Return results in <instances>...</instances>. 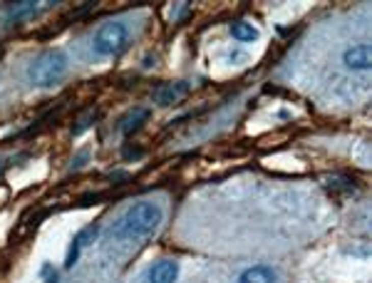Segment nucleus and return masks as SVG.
<instances>
[{
  "label": "nucleus",
  "mask_w": 372,
  "mask_h": 283,
  "mask_svg": "<svg viewBox=\"0 0 372 283\" xmlns=\"http://www.w3.org/2000/svg\"><path fill=\"white\" fill-rule=\"evenodd\" d=\"M67 75V55L62 50H47L37 55L28 67V80L35 87H52Z\"/></svg>",
  "instance_id": "obj_2"
},
{
  "label": "nucleus",
  "mask_w": 372,
  "mask_h": 283,
  "mask_svg": "<svg viewBox=\"0 0 372 283\" xmlns=\"http://www.w3.org/2000/svg\"><path fill=\"white\" fill-rule=\"evenodd\" d=\"M144 151L142 149H124V159H139Z\"/></svg>",
  "instance_id": "obj_13"
},
{
  "label": "nucleus",
  "mask_w": 372,
  "mask_h": 283,
  "mask_svg": "<svg viewBox=\"0 0 372 283\" xmlns=\"http://www.w3.org/2000/svg\"><path fill=\"white\" fill-rule=\"evenodd\" d=\"M162 221V209L151 201H137L134 207L117 221V226L112 231V236L117 239H127V236H147Z\"/></svg>",
  "instance_id": "obj_1"
},
{
  "label": "nucleus",
  "mask_w": 372,
  "mask_h": 283,
  "mask_svg": "<svg viewBox=\"0 0 372 283\" xmlns=\"http://www.w3.org/2000/svg\"><path fill=\"white\" fill-rule=\"evenodd\" d=\"M231 35L236 40H241V42H251V40H256L258 38V30L251 25V22H233L231 25Z\"/></svg>",
  "instance_id": "obj_9"
},
{
  "label": "nucleus",
  "mask_w": 372,
  "mask_h": 283,
  "mask_svg": "<svg viewBox=\"0 0 372 283\" xmlns=\"http://www.w3.org/2000/svg\"><path fill=\"white\" fill-rule=\"evenodd\" d=\"M342 62L345 67H350L355 72H362L370 67V47L367 45H355V47H348L345 55H342Z\"/></svg>",
  "instance_id": "obj_6"
},
{
  "label": "nucleus",
  "mask_w": 372,
  "mask_h": 283,
  "mask_svg": "<svg viewBox=\"0 0 372 283\" xmlns=\"http://www.w3.org/2000/svg\"><path fill=\"white\" fill-rule=\"evenodd\" d=\"M149 114H151V112H149L147 107H137V110H131V112L127 114L122 122H119V132H122V134L137 132V130H139V127H142V124L149 119Z\"/></svg>",
  "instance_id": "obj_7"
},
{
  "label": "nucleus",
  "mask_w": 372,
  "mask_h": 283,
  "mask_svg": "<svg viewBox=\"0 0 372 283\" xmlns=\"http://www.w3.org/2000/svg\"><path fill=\"white\" fill-rule=\"evenodd\" d=\"M97 234H99V226H87V228H82V231H79V234L74 236V244L79 246V248H82L85 244H92L94 239H97Z\"/></svg>",
  "instance_id": "obj_11"
},
{
  "label": "nucleus",
  "mask_w": 372,
  "mask_h": 283,
  "mask_svg": "<svg viewBox=\"0 0 372 283\" xmlns=\"http://www.w3.org/2000/svg\"><path fill=\"white\" fill-rule=\"evenodd\" d=\"M40 276H42V281H45V283H57V278H60V276H57V271H55V268H52L50 264L42 266Z\"/></svg>",
  "instance_id": "obj_12"
},
{
  "label": "nucleus",
  "mask_w": 372,
  "mask_h": 283,
  "mask_svg": "<svg viewBox=\"0 0 372 283\" xmlns=\"http://www.w3.org/2000/svg\"><path fill=\"white\" fill-rule=\"evenodd\" d=\"M179 278V266L176 261H156V264L149 268L147 281L149 283H174Z\"/></svg>",
  "instance_id": "obj_5"
},
{
  "label": "nucleus",
  "mask_w": 372,
  "mask_h": 283,
  "mask_svg": "<svg viewBox=\"0 0 372 283\" xmlns=\"http://www.w3.org/2000/svg\"><path fill=\"white\" fill-rule=\"evenodd\" d=\"M37 8V3H15V5H10V10H8V20H22L28 18V15H33Z\"/></svg>",
  "instance_id": "obj_10"
},
{
  "label": "nucleus",
  "mask_w": 372,
  "mask_h": 283,
  "mask_svg": "<svg viewBox=\"0 0 372 283\" xmlns=\"http://www.w3.org/2000/svg\"><path fill=\"white\" fill-rule=\"evenodd\" d=\"M92 45L99 55H119V53H124V47L129 45V28H127L124 22H119V20L104 22V25L94 33Z\"/></svg>",
  "instance_id": "obj_3"
},
{
  "label": "nucleus",
  "mask_w": 372,
  "mask_h": 283,
  "mask_svg": "<svg viewBox=\"0 0 372 283\" xmlns=\"http://www.w3.org/2000/svg\"><path fill=\"white\" fill-rule=\"evenodd\" d=\"M186 94H189V85H186V82H174V85H162V87H156L154 94H151V99H154L156 105H162V107H169V105L181 102Z\"/></svg>",
  "instance_id": "obj_4"
},
{
  "label": "nucleus",
  "mask_w": 372,
  "mask_h": 283,
  "mask_svg": "<svg viewBox=\"0 0 372 283\" xmlns=\"http://www.w3.org/2000/svg\"><path fill=\"white\" fill-rule=\"evenodd\" d=\"M85 159H87V154L82 151V154H77L74 157V162H72V169H79V164H85Z\"/></svg>",
  "instance_id": "obj_14"
},
{
  "label": "nucleus",
  "mask_w": 372,
  "mask_h": 283,
  "mask_svg": "<svg viewBox=\"0 0 372 283\" xmlns=\"http://www.w3.org/2000/svg\"><path fill=\"white\" fill-rule=\"evenodd\" d=\"M276 281V273L268 268V266H253L248 271H243L238 283H273Z\"/></svg>",
  "instance_id": "obj_8"
}]
</instances>
